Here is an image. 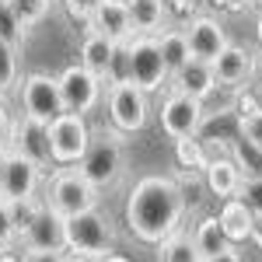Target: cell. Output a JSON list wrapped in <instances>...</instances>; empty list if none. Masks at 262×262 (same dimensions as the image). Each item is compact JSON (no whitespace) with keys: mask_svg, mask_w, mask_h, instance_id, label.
<instances>
[{"mask_svg":"<svg viewBox=\"0 0 262 262\" xmlns=\"http://www.w3.org/2000/svg\"><path fill=\"white\" fill-rule=\"evenodd\" d=\"M175 161H179L182 168H196V171H206L210 158H206L203 143L196 140V137H189V140H175Z\"/></svg>","mask_w":262,"mask_h":262,"instance_id":"4316f807","label":"cell"},{"mask_svg":"<svg viewBox=\"0 0 262 262\" xmlns=\"http://www.w3.org/2000/svg\"><path fill=\"white\" fill-rule=\"evenodd\" d=\"M0 262H21L14 252H0Z\"/></svg>","mask_w":262,"mask_h":262,"instance_id":"60d3db41","label":"cell"},{"mask_svg":"<svg viewBox=\"0 0 262 262\" xmlns=\"http://www.w3.org/2000/svg\"><path fill=\"white\" fill-rule=\"evenodd\" d=\"M60 91H63V105L67 112H77V116H88L101 105V95H105V81L98 74H91L84 63H74L60 74Z\"/></svg>","mask_w":262,"mask_h":262,"instance_id":"30bf717a","label":"cell"},{"mask_svg":"<svg viewBox=\"0 0 262 262\" xmlns=\"http://www.w3.org/2000/svg\"><path fill=\"white\" fill-rule=\"evenodd\" d=\"M42 203L39 196H28V200H7V210H11V224H14V231H18V245H21V234L32 227V221L39 217V210H42Z\"/></svg>","mask_w":262,"mask_h":262,"instance_id":"d4e9b609","label":"cell"},{"mask_svg":"<svg viewBox=\"0 0 262 262\" xmlns=\"http://www.w3.org/2000/svg\"><path fill=\"white\" fill-rule=\"evenodd\" d=\"M171 88L175 91H185L192 98L206 101L213 91H217V74H213V63H203V60H189L179 74H171Z\"/></svg>","mask_w":262,"mask_h":262,"instance_id":"ac0fdd59","label":"cell"},{"mask_svg":"<svg viewBox=\"0 0 262 262\" xmlns=\"http://www.w3.org/2000/svg\"><path fill=\"white\" fill-rule=\"evenodd\" d=\"M213 74H217V84L221 88H242V84H248V77L255 74V56L248 53V49H242V46H227L221 56L213 60Z\"/></svg>","mask_w":262,"mask_h":262,"instance_id":"e0dca14e","label":"cell"},{"mask_svg":"<svg viewBox=\"0 0 262 262\" xmlns=\"http://www.w3.org/2000/svg\"><path fill=\"white\" fill-rule=\"evenodd\" d=\"M248 4H252V7H255V11L262 14V0H248Z\"/></svg>","mask_w":262,"mask_h":262,"instance_id":"f6af8a7d","label":"cell"},{"mask_svg":"<svg viewBox=\"0 0 262 262\" xmlns=\"http://www.w3.org/2000/svg\"><path fill=\"white\" fill-rule=\"evenodd\" d=\"M126 224L147 245H161L164 238L182 231L185 217V192L168 175H143L126 196Z\"/></svg>","mask_w":262,"mask_h":262,"instance_id":"6da1fadb","label":"cell"},{"mask_svg":"<svg viewBox=\"0 0 262 262\" xmlns=\"http://www.w3.org/2000/svg\"><path fill=\"white\" fill-rule=\"evenodd\" d=\"M137 35H161L168 28V0H126Z\"/></svg>","mask_w":262,"mask_h":262,"instance_id":"ffe728a7","label":"cell"},{"mask_svg":"<svg viewBox=\"0 0 262 262\" xmlns=\"http://www.w3.org/2000/svg\"><path fill=\"white\" fill-rule=\"evenodd\" d=\"M206 262H242V255L234 252V245L227 248V252H221V255H213V259H206Z\"/></svg>","mask_w":262,"mask_h":262,"instance_id":"d590c367","label":"cell"},{"mask_svg":"<svg viewBox=\"0 0 262 262\" xmlns=\"http://www.w3.org/2000/svg\"><path fill=\"white\" fill-rule=\"evenodd\" d=\"M203 179H206V189H210L217 200H234V196L242 192L245 171H242V164L231 161V158H213V161L206 164Z\"/></svg>","mask_w":262,"mask_h":262,"instance_id":"d6986e66","label":"cell"},{"mask_svg":"<svg viewBox=\"0 0 262 262\" xmlns=\"http://www.w3.org/2000/svg\"><path fill=\"white\" fill-rule=\"evenodd\" d=\"M192 242L200 248L203 259H213V255H221L231 248V238H227V231H224L221 217H203L196 224V231H192Z\"/></svg>","mask_w":262,"mask_h":262,"instance_id":"7402d4cb","label":"cell"},{"mask_svg":"<svg viewBox=\"0 0 262 262\" xmlns=\"http://www.w3.org/2000/svg\"><path fill=\"white\" fill-rule=\"evenodd\" d=\"M255 39H259V49H262V14H259V21H255Z\"/></svg>","mask_w":262,"mask_h":262,"instance_id":"7bdbcfd3","label":"cell"},{"mask_svg":"<svg viewBox=\"0 0 262 262\" xmlns=\"http://www.w3.org/2000/svg\"><path fill=\"white\" fill-rule=\"evenodd\" d=\"M98 262H129L126 255H119V252H112V255H105V259H98Z\"/></svg>","mask_w":262,"mask_h":262,"instance_id":"f35d334b","label":"cell"},{"mask_svg":"<svg viewBox=\"0 0 262 262\" xmlns=\"http://www.w3.org/2000/svg\"><path fill=\"white\" fill-rule=\"evenodd\" d=\"M238 129H242L245 143L262 154V105H255V108H248V112L238 116Z\"/></svg>","mask_w":262,"mask_h":262,"instance_id":"f1b7e54d","label":"cell"},{"mask_svg":"<svg viewBox=\"0 0 262 262\" xmlns=\"http://www.w3.org/2000/svg\"><path fill=\"white\" fill-rule=\"evenodd\" d=\"M18 53L21 46H11V42L0 39V95H7V91H14L18 88Z\"/></svg>","mask_w":262,"mask_h":262,"instance_id":"484cf974","label":"cell"},{"mask_svg":"<svg viewBox=\"0 0 262 262\" xmlns=\"http://www.w3.org/2000/svg\"><path fill=\"white\" fill-rule=\"evenodd\" d=\"M46 206H53L63 217H74L84 210H95L98 206V189L81 175V168H56L49 182H46Z\"/></svg>","mask_w":262,"mask_h":262,"instance_id":"5b68a950","label":"cell"},{"mask_svg":"<svg viewBox=\"0 0 262 262\" xmlns=\"http://www.w3.org/2000/svg\"><path fill=\"white\" fill-rule=\"evenodd\" d=\"M171 4H175V7H192L196 0H171Z\"/></svg>","mask_w":262,"mask_h":262,"instance_id":"ee69618b","label":"cell"},{"mask_svg":"<svg viewBox=\"0 0 262 262\" xmlns=\"http://www.w3.org/2000/svg\"><path fill=\"white\" fill-rule=\"evenodd\" d=\"M213 4H234V0H213Z\"/></svg>","mask_w":262,"mask_h":262,"instance_id":"bcb514c9","label":"cell"},{"mask_svg":"<svg viewBox=\"0 0 262 262\" xmlns=\"http://www.w3.org/2000/svg\"><path fill=\"white\" fill-rule=\"evenodd\" d=\"M161 262H206L200 255V248H196V242L189 238V234H171V238H164L161 245Z\"/></svg>","mask_w":262,"mask_h":262,"instance_id":"cb8c5ba5","label":"cell"},{"mask_svg":"<svg viewBox=\"0 0 262 262\" xmlns=\"http://www.w3.org/2000/svg\"><path fill=\"white\" fill-rule=\"evenodd\" d=\"M112 245H116L112 221L101 213L98 206L67 217V252H70V255L105 259V255H112Z\"/></svg>","mask_w":262,"mask_h":262,"instance_id":"277c9868","label":"cell"},{"mask_svg":"<svg viewBox=\"0 0 262 262\" xmlns=\"http://www.w3.org/2000/svg\"><path fill=\"white\" fill-rule=\"evenodd\" d=\"M203 119H206V108L200 98L185 95V91H168L161 101V129L168 140H189L200 133Z\"/></svg>","mask_w":262,"mask_h":262,"instance_id":"9c48e42d","label":"cell"},{"mask_svg":"<svg viewBox=\"0 0 262 262\" xmlns=\"http://www.w3.org/2000/svg\"><path fill=\"white\" fill-rule=\"evenodd\" d=\"M105 108H108V126H112V129H119L122 137L140 133L143 126H147V119H150V101H147V91L137 88L129 77H116V81H108Z\"/></svg>","mask_w":262,"mask_h":262,"instance_id":"3957f363","label":"cell"},{"mask_svg":"<svg viewBox=\"0 0 262 262\" xmlns=\"http://www.w3.org/2000/svg\"><path fill=\"white\" fill-rule=\"evenodd\" d=\"M98 4H101V0H63L67 14H70L74 21H84V25H88V21H91V14L98 11Z\"/></svg>","mask_w":262,"mask_h":262,"instance_id":"1f68e13d","label":"cell"},{"mask_svg":"<svg viewBox=\"0 0 262 262\" xmlns=\"http://www.w3.org/2000/svg\"><path fill=\"white\" fill-rule=\"evenodd\" d=\"M158 46H161V56H164V63H168L171 74H179L182 67L192 60L189 39H185V28H164L161 35H158Z\"/></svg>","mask_w":262,"mask_h":262,"instance_id":"603a6c76","label":"cell"},{"mask_svg":"<svg viewBox=\"0 0 262 262\" xmlns=\"http://www.w3.org/2000/svg\"><path fill=\"white\" fill-rule=\"evenodd\" d=\"M11 150H18L25 158L39 161L42 168L53 164V158H49V126L21 116V119L14 122V129H11Z\"/></svg>","mask_w":262,"mask_h":262,"instance_id":"9a60e30c","label":"cell"},{"mask_svg":"<svg viewBox=\"0 0 262 262\" xmlns=\"http://www.w3.org/2000/svg\"><path fill=\"white\" fill-rule=\"evenodd\" d=\"M255 77L262 81V49H259V56H255Z\"/></svg>","mask_w":262,"mask_h":262,"instance_id":"b9f144b4","label":"cell"},{"mask_svg":"<svg viewBox=\"0 0 262 262\" xmlns=\"http://www.w3.org/2000/svg\"><path fill=\"white\" fill-rule=\"evenodd\" d=\"M119 49H122L119 42H112L108 35H101V32H95V28H88L84 39H81V63L91 70V74H98L101 81H108Z\"/></svg>","mask_w":262,"mask_h":262,"instance_id":"2e32d148","label":"cell"},{"mask_svg":"<svg viewBox=\"0 0 262 262\" xmlns=\"http://www.w3.org/2000/svg\"><path fill=\"white\" fill-rule=\"evenodd\" d=\"M122 53H126V77L137 88H143L147 95L171 81V70H168V63L161 56L158 35H137Z\"/></svg>","mask_w":262,"mask_h":262,"instance_id":"8992f818","label":"cell"},{"mask_svg":"<svg viewBox=\"0 0 262 262\" xmlns=\"http://www.w3.org/2000/svg\"><path fill=\"white\" fill-rule=\"evenodd\" d=\"M39 185H42V164L11 150L4 179H0V200H28L39 192Z\"/></svg>","mask_w":262,"mask_h":262,"instance_id":"7c38bea8","label":"cell"},{"mask_svg":"<svg viewBox=\"0 0 262 262\" xmlns=\"http://www.w3.org/2000/svg\"><path fill=\"white\" fill-rule=\"evenodd\" d=\"M25 35H28V28L18 21L14 7H11L7 0H0V39L11 42V46H21V42H25Z\"/></svg>","mask_w":262,"mask_h":262,"instance_id":"83f0119b","label":"cell"},{"mask_svg":"<svg viewBox=\"0 0 262 262\" xmlns=\"http://www.w3.org/2000/svg\"><path fill=\"white\" fill-rule=\"evenodd\" d=\"M67 262H98V259H88V255H70V252H67Z\"/></svg>","mask_w":262,"mask_h":262,"instance_id":"ab89813d","label":"cell"},{"mask_svg":"<svg viewBox=\"0 0 262 262\" xmlns=\"http://www.w3.org/2000/svg\"><path fill=\"white\" fill-rule=\"evenodd\" d=\"M185 39H189L192 60H203V63H213L224 49L231 46L224 25L217 18H210V14H196V18L189 21V25H185Z\"/></svg>","mask_w":262,"mask_h":262,"instance_id":"4fadbf2b","label":"cell"},{"mask_svg":"<svg viewBox=\"0 0 262 262\" xmlns=\"http://www.w3.org/2000/svg\"><path fill=\"white\" fill-rule=\"evenodd\" d=\"M14 245H18V231H14V224H11L7 200H0V248H4V252H11Z\"/></svg>","mask_w":262,"mask_h":262,"instance_id":"4dcf8cb0","label":"cell"},{"mask_svg":"<svg viewBox=\"0 0 262 262\" xmlns=\"http://www.w3.org/2000/svg\"><path fill=\"white\" fill-rule=\"evenodd\" d=\"M7 4L14 7V14H18V21L25 28H35V25L49 14V4H53V0H7Z\"/></svg>","mask_w":262,"mask_h":262,"instance_id":"f546056e","label":"cell"},{"mask_svg":"<svg viewBox=\"0 0 262 262\" xmlns=\"http://www.w3.org/2000/svg\"><path fill=\"white\" fill-rule=\"evenodd\" d=\"M7 158H11V143H0V179H4V168H7Z\"/></svg>","mask_w":262,"mask_h":262,"instance_id":"74e56055","label":"cell"},{"mask_svg":"<svg viewBox=\"0 0 262 262\" xmlns=\"http://www.w3.org/2000/svg\"><path fill=\"white\" fill-rule=\"evenodd\" d=\"M217 217H221V224H224V231H227V238H231V245L252 238V227H255V210H252L242 196L224 200V206H221V213H217Z\"/></svg>","mask_w":262,"mask_h":262,"instance_id":"44dd1931","label":"cell"},{"mask_svg":"<svg viewBox=\"0 0 262 262\" xmlns=\"http://www.w3.org/2000/svg\"><path fill=\"white\" fill-rule=\"evenodd\" d=\"M63 112H67V105H63L60 77L39 74V70L28 74V77H21V116L49 126L53 119H60Z\"/></svg>","mask_w":262,"mask_h":262,"instance_id":"ba28073f","label":"cell"},{"mask_svg":"<svg viewBox=\"0 0 262 262\" xmlns=\"http://www.w3.org/2000/svg\"><path fill=\"white\" fill-rule=\"evenodd\" d=\"M238 196H242L255 213H262V179H252V175H248V179L242 182V192H238Z\"/></svg>","mask_w":262,"mask_h":262,"instance_id":"d6a6232c","label":"cell"},{"mask_svg":"<svg viewBox=\"0 0 262 262\" xmlns=\"http://www.w3.org/2000/svg\"><path fill=\"white\" fill-rule=\"evenodd\" d=\"M25 252H67V217L42 203L39 217L21 234Z\"/></svg>","mask_w":262,"mask_h":262,"instance_id":"8fae6325","label":"cell"},{"mask_svg":"<svg viewBox=\"0 0 262 262\" xmlns=\"http://www.w3.org/2000/svg\"><path fill=\"white\" fill-rule=\"evenodd\" d=\"M0 252H4V248H0Z\"/></svg>","mask_w":262,"mask_h":262,"instance_id":"7dc6e473","label":"cell"},{"mask_svg":"<svg viewBox=\"0 0 262 262\" xmlns=\"http://www.w3.org/2000/svg\"><path fill=\"white\" fill-rule=\"evenodd\" d=\"M252 242L262 248V213H255V227H252Z\"/></svg>","mask_w":262,"mask_h":262,"instance_id":"8d00e7d4","label":"cell"},{"mask_svg":"<svg viewBox=\"0 0 262 262\" xmlns=\"http://www.w3.org/2000/svg\"><path fill=\"white\" fill-rule=\"evenodd\" d=\"M91 126L77 112H63L60 119L49 122V158L60 168H74L84 161L88 147H91Z\"/></svg>","mask_w":262,"mask_h":262,"instance_id":"52a82bcc","label":"cell"},{"mask_svg":"<svg viewBox=\"0 0 262 262\" xmlns=\"http://www.w3.org/2000/svg\"><path fill=\"white\" fill-rule=\"evenodd\" d=\"M88 28H95L101 35H108L112 42H119L122 49L137 39V28H133V18H129V7L126 0H101L98 11L91 14Z\"/></svg>","mask_w":262,"mask_h":262,"instance_id":"5bb4252c","label":"cell"},{"mask_svg":"<svg viewBox=\"0 0 262 262\" xmlns=\"http://www.w3.org/2000/svg\"><path fill=\"white\" fill-rule=\"evenodd\" d=\"M21 262H67V252H25Z\"/></svg>","mask_w":262,"mask_h":262,"instance_id":"836d02e7","label":"cell"},{"mask_svg":"<svg viewBox=\"0 0 262 262\" xmlns=\"http://www.w3.org/2000/svg\"><path fill=\"white\" fill-rule=\"evenodd\" d=\"M77 168L98 192L119 185L122 171H126V137L119 129H112V126L108 129H95L91 133V147H88V154H84V161Z\"/></svg>","mask_w":262,"mask_h":262,"instance_id":"7a4b0ae2","label":"cell"},{"mask_svg":"<svg viewBox=\"0 0 262 262\" xmlns=\"http://www.w3.org/2000/svg\"><path fill=\"white\" fill-rule=\"evenodd\" d=\"M11 129H14V119H11L7 105H4V98H0V143H11Z\"/></svg>","mask_w":262,"mask_h":262,"instance_id":"e575fe53","label":"cell"}]
</instances>
